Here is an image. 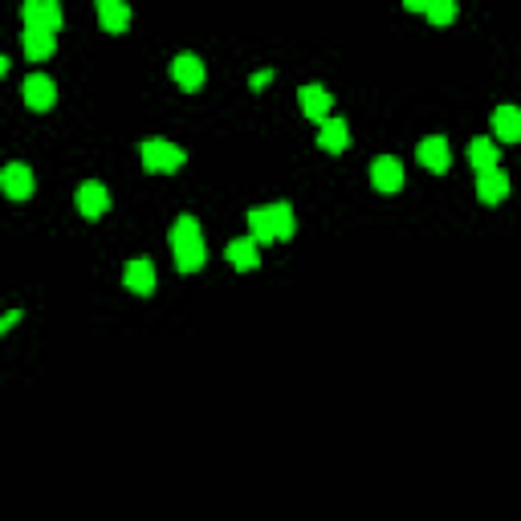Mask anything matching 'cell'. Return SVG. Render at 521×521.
Segmentation results:
<instances>
[{
    "mask_svg": "<svg viewBox=\"0 0 521 521\" xmlns=\"http://www.w3.org/2000/svg\"><path fill=\"white\" fill-rule=\"evenodd\" d=\"M171 252H175V269L179 273H200L204 260H208V249H204V232L195 216H179L171 224Z\"/></svg>",
    "mask_w": 521,
    "mask_h": 521,
    "instance_id": "obj_1",
    "label": "cell"
},
{
    "mask_svg": "<svg viewBox=\"0 0 521 521\" xmlns=\"http://www.w3.org/2000/svg\"><path fill=\"white\" fill-rule=\"evenodd\" d=\"M224 257L232 260V269H241V273H249V269L260 265V252H257V241L252 236H244V241H232L224 249Z\"/></svg>",
    "mask_w": 521,
    "mask_h": 521,
    "instance_id": "obj_18",
    "label": "cell"
},
{
    "mask_svg": "<svg viewBox=\"0 0 521 521\" xmlns=\"http://www.w3.org/2000/svg\"><path fill=\"white\" fill-rule=\"evenodd\" d=\"M493 135H497V143H521V110L517 106H497Z\"/></svg>",
    "mask_w": 521,
    "mask_h": 521,
    "instance_id": "obj_15",
    "label": "cell"
},
{
    "mask_svg": "<svg viewBox=\"0 0 521 521\" xmlns=\"http://www.w3.org/2000/svg\"><path fill=\"white\" fill-rule=\"evenodd\" d=\"M415 159H420L428 171H436V175H444V171H448V163H452V155H448V138H444V135H431V138H423V143L415 147Z\"/></svg>",
    "mask_w": 521,
    "mask_h": 521,
    "instance_id": "obj_11",
    "label": "cell"
},
{
    "mask_svg": "<svg viewBox=\"0 0 521 521\" xmlns=\"http://www.w3.org/2000/svg\"><path fill=\"white\" fill-rule=\"evenodd\" d=\"M469 163L477 171H488V167H497V163H501V151H497L493 138H472V143H469Z\"/></svg>",
    "mask_w": 521,
    "mask_h": 521,
    "instance_id": "obj_19",
    "label": "cell"
},
{
    "mask_svg": "<svg viewBox=\"0 0 521 521\" xmlns=\"http://www.w3.org/2000/svg\"><path fill=\"white\" fill-rule=\"evenodd\" d=\"M509 195V175L501 167H488V171H477V200L480 204H501Z\"/></svg>",
    "mask_w": 521,
    "mask_h": 521,
    "instance_id": "obj_12",
    "label": "cell"
},
{
    "mask_svg": "<svg viewBox=\"0 0 521 521\" xmlns=\"http://www.w3.org/2000/svg\"><path fill=\"white\" fill-rule=\"evenodd\" d=\"M94 8L106 33H122L130 24V0H94Z\"/></svg>",
    "mask_w": 521,
    "mask_h": 521,
    "instance_id": "obj_16",
    "label": "cell"
},
{
    "mask_svg": "<svg viewBox=\"0 0 521 521\" xmlns=\"http://www.w3.org/2000/svg\"><path fill=\"white\" fill-rule=\"evenodd\" d=\"M73 204H78V212H81L86 220H98V216H106V212H110V192H106L98 179H90V184L78 187Z\"/></svg>",
    "mask_w": 521,
    "mask_h": 521,
    "instance_id": "obj_6",
    "label": "cell"
},
{
    "mask_svg": "<svg viewBox=\"0 0 521 521\" xmlns=\"http://www.w3.org/2000/svg\"><path fill=\"white\" fill-rule=\"evenodd\" d=\"M403 8H407V13H423V8H428V0H403Z\"/></svg>",
    "mask_w": 521,
    "mask_h": 521,
    "instance_id": "obj_23",
    "label": "cell"
},
{
    "mask_svg": "<svg viewBox=\"0 0 521 521\" xmlns=\"http://www.w3.org/2000/svg\"><path fill=\"white\" fill-rule=\"evenodd\" d=\"M138 159H143V167L151 171V175H175L187 163V151L167 143V138H147V143L138 147Z\"/></svg>",
    "mask_w": 521,
    "mask_h": 521,
    "instance_id": "obj_3",
    "label": "cell"
},
{
    "mask_svg": "<svg viewBox=\"0 0 521 521\" xmlns=\"http://www.w3.org/2000/svg\"><path fill=\"white\" fill-rule=\"evenodd\" d=\"M317 147L322 151H330V155H338V151H346L350 147V127H346V118H326V122H317Z\"/></svg>",
    "mask_w": 521,
    "mask_h": 521,
    "instance_id": "obj_14",
    "label": "cell"
},
{
    "mask_svg": "<svg viewBox=\"0 0 521 521\" xmlns=\"http://www.w3.org/2000/svg\"><path fill=\"white\" fill-rule=\"evenodd\" d=\"M24 29H62V0H21Z\"/></svg>",
    "mask_w": 521,
    "mask_h": 521,
    "instance_id": "obj_4",
    "label": "cell"
},
{
    "mask_svg": "<svg viewBox=\"0 0 521 521\" xmlns=\"http://www.w3.org/2000/svg\"><path fill=\"white\" fill-rule=\"evenodd\" d=\"M21 45H24V57H29V62H45V57H53L57 37L49 29H24Z\"/></svg>",
    "mask_w": 521,
    "mask_h": 521,
    "instance_id": "obj_17",
    "label": "cell"
},
{
    "mask_svg": "<svg viewBox=\"0 0 521 521\" xmlns=\"http://www.w3.org/2000/svg\"><path fill=\"white\" fill-rule=\"evenodd\" d=\"M53 102H57L53 78H45V73H29V78H24V106L41 114V110H53Z\"/></svg>",
    "mask_w": 521,
    "mask_h": 521,
    "instance_id": "obj_7",
    "label": "cell"
},
{
    "mask_svg": "<svg viewBox=\"0 0 521 521\" xmlns=\"http://www.w3.org/2000/svg\"><path fill=\"white\" fill-rule=\"evenodd\" d=\"M269 81H273V70H265V73H252V81H249V86H252V90H260V86H269Z\"/></svg>",
    "mask_w": 521,
    "mask_h": 521,
    "instance_id": "obj_22",
    "label": "cell"
},
{
    "mask_svg": "<svg viewBox=\"0 0 521 521\" xmlns=\"http://www.w3.org/2000/svg\"><path fill=\"white\" fill-rule=\"evenodd\" d=\"M122 285H127L130 293H138V298H151L155 293V265L147 257H135L127 265V273H122Z\"/></svg>",
    "mask_w": 521,
    "mask_h": 521,
    "instance_id": "obj_13",
    "label": "cell"
},
{
    "mask_svg": "<svg viewBox=\"0 0 521 521\" xmlns=\"http://www.w3.org/2000/svg\"><path fill=\"white\" fill-rule=\"evenodd\" d=\"M423 16H428L436 29H440V24H452V21H456V0H428Z\"/></svg>",
    "mask_w": 521,
    "mask_h": 521,
    "instance_id": "obj_20",
    "label": "cell"
},
{
    "mask_svg": "<svg viewBox=\"0 0 521 521\" xmlns=\"http://www.w3.org/2000/svg\"><path fill=\"white\" fill-rule=\"evenodd\" d=\"M0 187H5L8 200H29L37 179H33V171L24 167V163H8V167L0 171Z\"/></svg>",
    "mask_w": 521,
    "mask_h": 521,
    "instance_id": "obj_8",
    "label": "cell"
},
{
    "mask_svg": "<svg viewBox=\"0 0 521 521\" xmlns=\"http://www.w3.org/2000/svg\"><path fill=\"white\" fill-rule=\"evenodd\" d=\"M171 78H175L179 90H187V94H195V90L204 86V62L195 53H179L175 62H171Z\"/></svg>",
    "mask_w": 521,
    "mask_h": 521,
    "instance_id": "obj_9",
    "label": "cell"
},
{
    "mask_svg": "<svg viewBox=\"0 0 521 521\" xmlns=\"http://www.w3.org/2000/svg\"><path fill=\"white\" fill-rule=\"evenodd\" d=\"M371 184H374V192L395 195L399 187H403V163H399L395 155H379V159L371 163Z\"/></svg>",
    "mask_w": 521,
    "mask_h": 521,
    "instance_id": "obj_5",
    "label": "cell"
},
{
    "mask_svg": "<svg viewBox=\"0 0 521 521\" xmlns=\"http://www.w3.org/2000/svg\"><path fill=\"white\" fill-rule=\"evenodd\" d=\"M16 322H21V309H8V314L0 317V334H8V330H13Z\"/></svg>",
    "mask_w": 521,
    "mask_h": 521,
    "instance_id": "obj_21",
    "label": "cell"
},
{
    "mask_svg": "<svg viewBox=\"0 0 521 521\" xmlns=\"http://www.w3.org/2000/svg\"><path fill=\"white\" fill-rule=\"evenodd\" d=\"M298 220H293L289 204H269V208H252L249 212V236L257 244H273V241H293Z\"/></svg>",
    "mask_w": 521,
    "mask_h": 521,
    "instance_id": "obj_2",
    "label": "cell"
},
{
    "mask_svg": "<svg viewBox=\"0 0 521 521\" xmlns=\"http://www.w3.org/2000/svg\"><path fill=\"white\" fill-rule=\"evenodd\" d=\"M298 102H301V114H306L309 122H326V118H330L334 98H330V90H326V86H301Z\"/></svg>",
    "mask_w": 521,
    "mask_h": 521,
    "instance_id": "obj_10",
    "label": "cell"
}]
</instances>
